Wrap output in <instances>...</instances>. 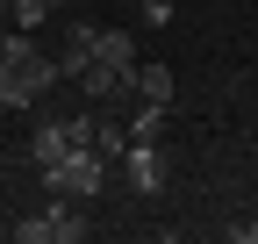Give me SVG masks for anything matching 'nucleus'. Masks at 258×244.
<instances>
[{
    "mask_svg": "<svg viewBox=\"0 0 258 244\" xmlns=\"http://www.w3.org/2000/svg\"><path fill=\"white\" fill-rule=\"evenodd\" d=\"M57 79H64L57 57H43L29 29H8V36H0V115L8 108H36Z\"/></svg>",
    "mask_w": 258,
    "mask_h": 244,
    "instance_id": "nucleus-1",
    "label": "nucleus"
},
{
    "mask_svg": "<svg viewBox=\"0 0 258 244\" xmlns=\"http://www.w3.org/2000/svg\"><path fill=\"white\" fill-rule=\"evenodd\" d=\"M101 179H108V158L93 144H72L57 165H43V187L57 194V201H93L101 194Z\"/></svg>",
    "mask_w": 258,
    "mask_h": 244,
    "instance_id": "nucleus-2",
    "label": "nucleus"
},
{
    "mask_svg": "<svg viewBox=\"0 0 258 244\" xmlns=\"http://www.w3.org/2000/svg\"><path fill=\"white\" fill-rule=\"evenodd\" d=\"M79 94L93 108H115L137 94V65H101V57H86V72H79Z\"/></svg>",
    "mask_w": 258,
    "mask_h": 244,
    "instance_id": "nucleus-3",
    "label": "nucleus"
},
{
    "mask_svg": "<svg viewBox=\"0 0 258 244\" xmlns=\"http://www.w3.org/2000/svg\"><path fill=\"white\" fill-rule=\"evenodd\" d=\"M115 165L129 172V194H165V158H158V144H129Z\"/></svg>",
    "mask_w": 258,
    "mask_h": 244,
    "instance_id": "nucleus-4",
    "label": "nucleus"
},
{
    "mask_svg": "<svg viewBox=\"0 0 258 244\" xmlns=\"http://www.w3.org/2000/svg\"><path fill=\"white\" fill-rule=\"evenodd\" d=\"M64 151H72V122H64V115H43L36 130H29V158H36V165H57Z\"/></svg>",
    "mask_w": 258,
    "mask_h": 244,
    "instance_id": "nucleus-5",
    "label": "nucleus"
},
{
    "mask_svg": "<svg viewBox=\"0 0 258 244\" xmlns=\"http://www.w3.org/2000/svg\"><path fill=\"white\" fill-rule=\"evenodd\" d=\"M93 57H101V65H137V36H129V29H101V36H93Z\"/></svg>",
    "mask_w": 258,
    "mask_h": 244,
    "instance_id": "nucleus-6",
    "label": "nucleus"
},
{
    "mask_svg": "<svg viewBox=\"0 0 258 244\" xmlns=\"http://www.w3.org/2000/svg\"><path fill=\"white\" fill-rule=\"evenodd\" d=\"M137 101L165 108V101H172V65H137Z\"/></svg>",
    "mask_w": 258,
    "mask_h": 244,
    "instance_id": "nucleus-7",
    "label": "nucleus"
},
{
    "mask_svg": "<svg viewBox=\"0 0 258 244\" xmlns=\"http://www.w3.org/2000/svg\"><path fill=\"white\" fill-rule=\"evenodd\" d=\"M79 237H86V216H79L72 201L50 194V244H79Z\"/></svg>",
    "mask_w": 258,
    "mask_h": 244,
    "instance_id": "nucleus-8",
    "label": "nucleus"
},
{
    "mask_svg": "<svg viewBox=\"0 0 258 244\" xmlns=\"http://www.w3.org/2000/svg\"><path fill=\"white\" fill-rule=\"evenodd\" d=\"M93 151H101V158H108V165H115V158H122V151H129V130H122V122H115V115H93Z\"/></svg>",
    "mask_w": 258,
    "mask_h": 244,
    "instance_id": "nucleus-9",
    "label": "nucleus"
},
{
    "mask_svg": "<svg viewBox=\"0 0 258 244\" xmlns=\"http://www.w3.org/2000/svg\"><path fill=\"white\" fill-rule=\"evenodd\" d=\"M50 15H57L50 0H8V29H29V36H36V29H43Z\"/></svg>",
    "mask_w": 258,
    "mask_h": 244,
    "instance_id": "nucleus-10",
    "label": "nucleus"
},
{
    "mask_svg": "<svg viewBox=\"0 0 258 244\" xmlns=\"http://www.w3.org/2000/svg\"><path fill=\"white\" fill-rule=\"evenodd\" d=\"M158 122H165V108H137V115H129V144H158Z\"/></svg>",
    "mask_w": 258,
    "mask_h": 244,
    "instance_id": "nucleus-11",
    "label": "nucleus"
},
{
    "mask_svg": "<svg viewBox=\"0 0 258 244\" xmlns=\"http://www.w3.org/2000/svg\"><path fill=\"white\" fill-rule=\"evenodd\" d=\"M15 237H22V244H50V208L29 216V223H15Z\"/></svg>",
    "mask_w": 258,
    "mask_h": 244,
    "instance_id": "nucleus-12",
    "label": "nucleus"
},
{
    "mask_svg": "<svg viewBox=\"0 0 258 244\" xmlns=\"http://www.w3.org/2000/svg\"><path fill=\"white\" fill-rule=\"evenodd\" d=\"M144 22H151V29H165V22H172V0H144Z\"/></svg>",
    "mask_w": 258,
    "mask_h": 244,
    "instance_id": "nucleus-13",
    "label": "nucleus"
},
{
    "mask_svg": "<svg viewBox=\"0 0 258 244\" xmlns=\"http://www.w3.org/2000/svg\"><path fill=\"white\" fill-rule=\"evenodd\" d=\"M230 244H258V216L251 223H230Z\"/></svg>",
    "mask_w": 258,
    "mask_h": 244,
    "instance_id": "nucleus-14",
    "label": "nucleus"
},
{
    "mask_svg": "<svg viewBox=\"0 0 258 244\" xmlns=\"http://www.w3.org/2000/svg\"><path fill=\"white\" fill-rule=\"evenodd\" d=\"M0 29H8V0H0Z\"/></svg>",
    "mask_w": 258,
    "mask_h": 244,
    "instance_id": "nucleus-15",
    "label": "nucleus"
}]
</instances>
